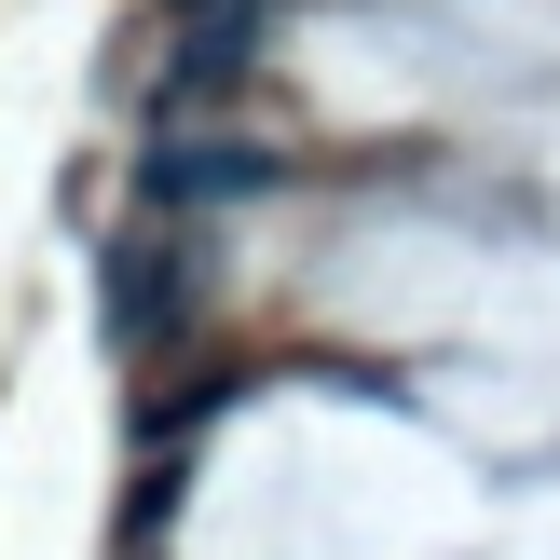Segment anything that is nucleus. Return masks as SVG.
<instances>
[{"mask_svg":"<svg viewBox=\"0 0 560 560\" xmlns=\"http://www.w3.org/2000/svg\"><path fill=\"white\" fill-rule=\"evenodd\" d=\"M273 42V0H178V27H164V109H206V96H233V69Z\"/></svg>","mask_w":560,"mask_h":560,"instance_id":"nucleus-1","label":"nucleus"},{"mask_svg":"<svg viewBox=\"0 0 560 560\" xmlns=\"http://www.w3.org/2000/svg\"><path fill=\"white\" fill-rule=\"evenodd\" d=\"M137 178H151V206H246V191H273V137H206V124H164Z\"/></svg>","mask_w":560,"mask_h":560,"instance_id":"nucleus-2","label":"nucleus"},{"mask_svg":"<svg viewBox=\"0 0 560 560\" xmlns=\"http://www.w3.org/2000/svg\"><path fill=\"white\" fill-rule=\"evenodd\" d=\"M178 328H191V246L124 233V246H109V342L151 355V342H178Z\"/></svg>","mask_w":560,"mask_h":560,"instance_id":"nucleus-3","label":"nucleus"}]
</instances>
